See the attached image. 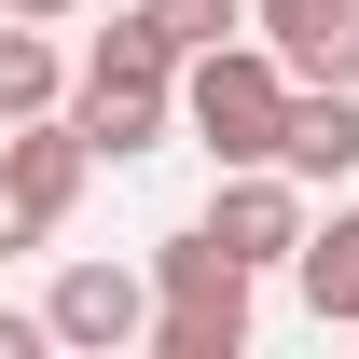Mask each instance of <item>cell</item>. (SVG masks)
<instances>
[{
  "mask_svg": "<svg viewBox=\"0 0 359 359\" xmlns=\"http://www.w3.org/2000/svg\"><path fill=\"white\" fill-rule=\"evenodd\" d=\"M55 111L97 138V166H125V152H152V138L180 125V55L125 14V28H97V42H83V69H69V97H55Z\"/></svg>",
  "mask_w": 359,
  "mask_h": 359,
  "instance_id": "obj_1",
  "label": "cell"
},
{
  "mask_svg": "<svg viewBox=\"0 0 359 359\" xmlns=\"http://www.w3.org/2000/svg\"><path fill=\"white\" fill-rule=\"evenodd\" d=\"M180 125L208 138L222 166H276V125H290V69H276L263 28H235V42L180 55Z\"/></svg>",
  "mask_w": 359,
  "mask_h": 359,
  "instance_id": "obj_2",
  "label": "cell"
},
{
  "mask_svg": "<svg viewBox=\"0 0 359 359\" xmlns=\"http://www.w3.org/2000/svg\"><path fill=\"white\" fill-rule=\"evenodd\" d=\"M249 290L263 276L235 263L208 222H180L166 249H152V359H235L249 346Z\"/></svg>",
  "mask_w": 359,
  "mask_h": 359,
  "instance_id": "obj_3",
  "label": "cell"
},
{
  "mask_svg": "<svg viewBox=\"0 0 359 359\" xmlns=\"http://www.w3.org/2000/svg\"><path fill=\"white\" fill-rule=\"evenodd\" d=\"M42 332H55V346H83V359H125V346H152V276H138V263H55V290H42Z\"/></svg>",
  "mask_w": 359,
  "mask_h": 359,
  "instance_id": "obj_4",
  "label": "cell"
},
{
  "mask_svg": "<svg viewBox=\"0 0 359 359\" xmlns=\"http://www.w3.org/2000/svg\"><path fill=\"white\" fill-rule=\"evenodd\" d=\"M208 235H222L249 276H276L290 249H304V180H290V166H235L222 194H208Z\"/></svg>",
  "mask_w": 359,
  "mask_h": 359,
  "instance_id": "obj_5",
  "label": "cell"
},
{
  "mask_svg": "<svg viewBox=\"0 0 359 359\" xmlns=\"http://www.w3.org/2000/svg\"><path fill=\"white\" fill-rule=\"evenodd\" d=\"M249 28L290 83H359V0H249Z\"/></svg>",
  "mask_w": 359,
  "mask_h": 359,
  "instance_id": "obj_6",
  "label": "cell"
},
{
  "mask_svg": "<svg viewBox=\"0 0 359 359\" xmlns=\"http://www.w3.org/2000/svg\"><path fill=\"white\" fill-rule=\"evenodd\" d=\"M276 166L304 180H332V194H346V166H359V83H290V125H276Z\"/></svg>",
  "mask_w": 359,
  "mask_h": 359,
  "instance_id": "obj_7",
  "label": "cell"
},
{
  "mask_svg": "<svg viewBox=\"0 0 359 359\" xmlns=\"http://www.w3.org/2000/svg\"><path fill=\"white\" fill-rule=\"evenodd\" d=\"M290 276H304V304L332 318V332H359V208H332V222H304V249H290Z\"/></svg>",
  "mask_w": 359,
  "mask_h": 359,
  "instance_id": "obj_8",
  "label": "cell"
},
{
  "mask_svg": "<svg viewBox=\"0 0 359 359\" xmlns=\"http://www.w3.org/2000/svg\"><path fill=\"white\" fill-rule=\"evenodd\" d=\"M55 97H69V55H55V28L0 14V125H28V111H55Z\"/></svg>",
  "mask_w": 359,
  "mask_h": 359,
  "instance_id": "obj_9",
  "label": "cell"
},
{
  "mask_svg": "<svg viewBox=\"0 0 359 359\" xmlns=\"http://www.w3.org/2000/svg\"><path fill=\"white\" fill-rule=\"evenodd\" d=\"M125 14H138L166 55H208V42H235V28H249V0H125Z\"/></svg>",
  "mask_w": 359,
  "mask_h": 359,
  "instance_id": "obj_10",
  "label": "cell"
},
{
  "mask_svg": "<svg viewBox=\"0 0 359 359\" xmlns=\"http://www.w3.org/2000/svg\"><path fill=\"white\" fill-rule=\"evenodd\" d=\"M42 235H55V222H42V194H28V180L0 166V249H42Z\"/></svg>",
  "mask_w": 359,
  "mask_h": 359,
  "instance_id": "obj_11",
  "label": "cell"
},
{
  "mask_svg": "<svg viewBox=\"0 0 359 359\" xmlns=\"http://www.w3.org/2000/svg\"><path fill=\"white\" fill-rule=\"evenodd\" d=\"M42 346H55V332H42V304H28V318L0 304V359H42Z\"/></svg>",
  "mask_w": 359,
  "mask_h": 359,
  "instance_id": "obj_12",
  "label": "cell"
},
{
  "mask_svg": "<svg viewBox=\"0 0 359 359\" xmlns=\"http://www.w3.org/2000/svg\"><path fill=\"white\" fill-rule=\"evenodd\" d=\"M0 14H28V28H55V14H83V0H0Z\"/></svg>",
  "mask_w": 359,
  "mask_h": 359,
  "instance_id": "obj_13",
  "label": "cell"
}]
</instances>
